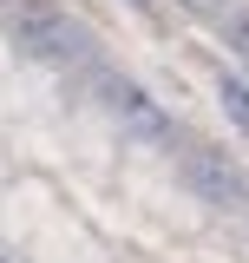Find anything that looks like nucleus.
<instances>
[{
	"instance_id": "nucleus-4",
	"label": "nucleus",
	"mask_w": 249,
	"mask_h": 263,
	"mask_svg": "<svg viewBox=\"0 0 249 263\" xmlns=\"http://www.w3.org/2000/svg\"><path fill=\"white\" fill-rule=\"evenodd\" d=\"M223 112H230L236 132H249V86L243 79H223Z\"/></svg>"
},
{
	"instance_id": "nucleus-3",
	"label": "nucleus",
	"mask_w": 249,
	"mask_h": 263,
	"mask_svg": "<svg viewBox=\"0 0 249 263\" xmlns=\"http://www.w3.org/2000/svg\"><path fill=\"white\" fill-rule=\"evenodd\" d=\"M184 178L203 204H223V211H249V171L223 152H190L184 158Z\"/></svg>"
},
{
	"instance_id": "nucleus-8",
	"label": "nucleus",
	"mask_w": 249,
	"mask_h": 263,
	"mask_svg": "<svg viewBox=\"0 0 249 263\" xmlns=\"http://www.w3.org/2000/svg\"><path fill=\"white\" fill-rule=\"evenodd\" d=\"M131 7H144V13H151V7H157V0H131Z\"/></svg>"
},
{
	"instance_id": "nucleus-7",
	"label": "nucleus",
	"mask_w": 249,
	"mask_h": 263,
	"mask_svg": "<svg viewBox=\"0 0 249 263\" xmlns=\"http://www.w3.org/2000/svg\"><path fill=\"white\" fill-rule=\"evenodd\" d=\"M13 7H20V0H0V13H13Z\"/></svg>"
},
{
	"instance_id": "nucleus-1",
	"label": "nucleus",
	"mask_w": 249,
	"mask_h": 263,
	"mask_svg": "<svg viewBox=\"0 0 249 263\" xmlns=\"http://www.w3.org/2000/svg\"><path fill=\"white\" fill-rule=\"evenodd\" d=\"M7 27H13V46H20L27 60H39V66H72L86 53V33L72 27L66 13L39 7V0H20V7L7 13Z\"/></svg>"
},
{
	"instance_id": "nucleus-2",
	"label": "nucleus",
	"mask_w": 249,
	"mask_h": 263,
	"mask_svg": "<svg viewBox=\"0 0 249 263\" xmlns=\"http://www.w3.org/2000/svg\"><path fill=\"white\" fill-rule=\"evenodd\" d=\"M98 92L112 105V119H118L131 138H144V145H171V112L157 105L144 86H131V79H112V72H98Z\"/></svg>"
},
{
	"instance_id": "nucleus-6",
	"label": "nucleus",
	"mask_w": 249,
	"mask_h": 263,
	"mask_svg": "<svg viewBox=\"0 0 249 263\" xmlns=\"http://www.w3.org/2000/svg\"><path fill=\"white\" fill-rule=\"evenodd\" d=\"M230 46H243V53H249V13H243V20H230Z\"/></svg>"
},
{
	"instance_id": "nucleus-5",
	"label": "nucleus",
	"mask_w": 249,
	"mask_h": 263,
	"mask_svg": "<svg viewBox=\"0 0 249 263\" xmlns=\"http://www.w3.org/2000/svg\"><path fill=\"white\" fill-rule=\"evenodd\" d=\"M177 7L197 13V20H223V7H230V0H177Z\"/></svg>"
},
{
	"instance_id": "nucleus-9",
	"label": "nucleus",
	"mask_w": 249,
	"mask_h": 263,
	"mask_svg": "<svg viewBox=\"0 0 249 263\" xmlns=\"http://www.w3.org/2000/svg\"><path fill=\"white\" fill-rule=\"evenodd\" d=\"M0 263H20V257H7V250H0Z\"/></svg>"
}]
</instances>
